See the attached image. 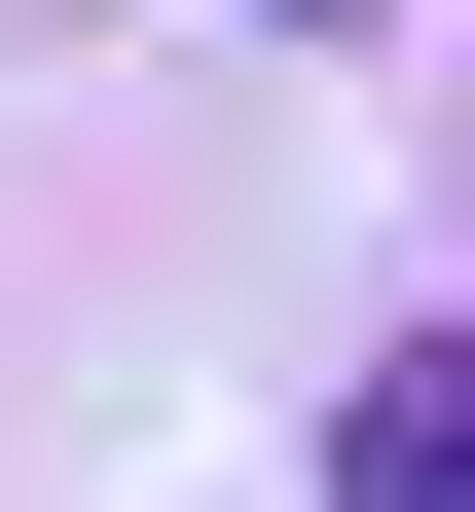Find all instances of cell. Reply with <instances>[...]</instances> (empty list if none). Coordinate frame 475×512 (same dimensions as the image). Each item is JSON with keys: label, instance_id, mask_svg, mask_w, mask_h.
Returning <instances> with one entry per match:
<instances>
[{"label": "cell", "instance_id": "cell-1", "mask_svg": "<svg viewBox=\"0 0 475 512\" xmlns=\"http://www.w3.org/2000/svg\"><path fill=\"white\" fill-rule=\"evenodd\" d=\"M329 512H475V330H439V366H366V439H329Z\"/></svg>", "mask_w": 475, "mask_h": 512}, {"label": "cell", "instance_id": "cell-2", "mask_svg": "<svg viewBox=\"0 0 475 512\" xmlns=\"http://www.w3.org/2000/svg\"><path fill=\"white\" fill-rule=\"evenodd\" d=\"M256 37H329V0H256Z\"/></svg>", "mask_w": 475, "mask_h": 512}]
</instances>
